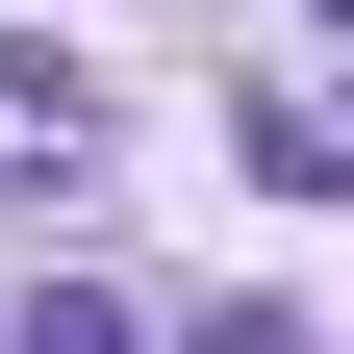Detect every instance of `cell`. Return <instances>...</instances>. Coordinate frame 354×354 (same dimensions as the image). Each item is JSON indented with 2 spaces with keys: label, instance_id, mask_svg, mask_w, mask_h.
Returning <instances> with one entry per match:
<instances>
[{
  "label": "cell",
  "instance_id": "cell-1",
  "mask_svg": "<svg viewBox=\"0 0 354 354\" xmlns=\"http://www.w3.org/2000/svg\"><path fill=\"white\" fill-rule=\"evenodd\" d=\"M26 177H76V76L51 51H0V203H26Z\"/></svg>",
  "mask_w": 354,
  "mask_h": 354
},
{
  "label": "cell",
  "instance_id": "cell-2",
  "mask_svg": "<svg viewBox=\"0 0 354 354\" xmlns=\"http://www.w3.org/2000/svg\"><path fill=\"white\" fill-rule=\"evenodd\" d=\"M304 26H354V0H304Z\"/></svg>",
  "mask_w": 354,
  "mask_h": 354
}]
</instances>
